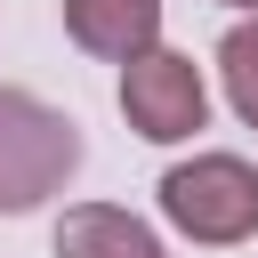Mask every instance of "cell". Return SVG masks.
<instances>
[{"label": "cell", "instance_id": "obj_1", "mask_svg": "<svg viewBox=\"0 0 258 258\" xmlns=\"http://www.w3.org/2000/svg\"><path fill=\"white\" fill-rule=\"evenodd\" d=\"M81 169V129L32 89H0V210H40Z\"/></svg>", "mask_w": 258, "mask_h": 258}, {"label": "cell", "instance_id": "obj_2", "mask_svg": "<svg viewBox=\"0 0 258 258\" xmlns=\"http://www.w3.org/2000/svg\"><path fill=\"white\" fill-rule=\"evenodd\" d=\"M161 218L202 250H234L258 234V169L242 153H194L161 169Z\"/></svg>", "mask_w": 258, "mask_h": 258}, {"label": "cell", "instance_id": "obj_7", "mask_svg": "<svg viewBox=\"0 0 258 258\" xmlns=\"http://www.w3.org/2000/svg\"><path fill=\"white\" fill-rule=\"evenodd\" d=\"M218 8H242V16H258V0H218Z\"/></svg>", "mask_w": 258, "mask_h": 258}, {"label": "cell", "instance_id": "obj_5", "mask_svg": "<svg viewBox=\"0 0 258 258\" xmlns=\"http://www.w3.org/2000/svg\"><path fill=\"white\" fill-rule=\"evenodd\" d=\"M56 258H169L161 234L137 218V210H113V202H73L56 218Z\"/></svg>", "mask_w": 258, "mask_h": 258}, {"label": "cell", "instance_id": "obj_6", "mask_svg": "<svg viewBox=\"0 0 258 258\" xmlns=\"http://www.w3.org/2000/svg\"><path fill=\"white\" fill-rule=\"evenodd\" d=\"M218 73H226V105L258 129V16H242V24L218 40Z\"/></svg>", "mask_w": 258, "mask_h": 258}, {"label": "cell", "instance_id": "obj_4", "mask_svg": "<svg viewBox=\"0 0 258 258\" xmlns=\"http://www.w3.org/2000/svg\"><path fill=\"white\" fill-rule=\"evenodd\" d=\"M64 32H73V48L129 64V56L161 48V0H64Z\"/></svg>", "mask_w": 258, "mask_h": 258}, {"label": "cell", "instance_id": "obj_3", "mask_svg": "<svg viewBox=\"0 0 258 258\" xmlns=\"http://www.w3.org/2000/svg\"><path fill=\"white\" fill-rule=\"evenodd\" d=\"M121 113L145 145H185L202 121H210V89H202V64L177 56V48H145L121 64Z\"/></svg>", "mask_w": 258, "mask_h": 258}]
</instances>
